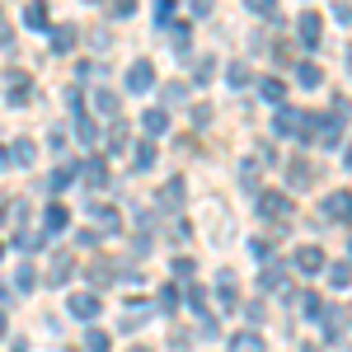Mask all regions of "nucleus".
Returning a JSON list of instances; mask_svg holds the SVG:
<instances>
[{
	"label": "nucleus",
	"instance_id": "obj_41",
	"mask_svg": "<svg viewBox=\"0 0 352 352\" xmlns=\"http://www.w3.org/2000/svg\"><path fill=\"white\" fill-rule=\"evenodd\" d=\"M127 122H113V132H109V146L113 151H127V132H122Z\"/></svg>",
	"mask_w": 352,
	"mask_h": 352
},
{
	"label": "nucleus",
	"instance_id": "obj_49",
	"mask_svg": "<svg viewBox=\"0 0 352 352\" xmlns=\"http://www.w3.org/2000/svg\"><path fill=\"white\" fill-rule=\"evenodd\" d=\"M5 329H10V320H5V310H0V338H5Z\"/></svg>",
	"mask_w": 352,
	"mask_h": 352
},
{
	"label": "nucleus",
	"instance_id": "obj_4",
	"mask_svg": "<svg viewBox=\"0 0 352 352\" xmlns=\"http://www.w3.org/2000/svg\"><path fill=\"white\" fill-rule=\"evenodd\" d=\"M320 217H324V221H338V226H352V188L329 192L324 202H320Z\"/></svg>",
	"mask_w": 352,
	"mask_h": 352
},
{
	"label": "nucleus",
	"instance_id": "obj_18",
	"mask_svg": "<svg viewBox=\"0 0 352 352\" xmlns=\"http://www.w3.org/2000/svg\"><path fill=\"white\" fill-rule=\"evenodd\" d=\"M230 352H268V343H263L258 329H240V333L230 338Z\"/></svg>",
	"mask_w": 352,
	"mask_h": 352
},
{
	"label": "nucleus",
	"instance_id": "obj_50",
	"mask_svg": "<svg viewBox=\"0 0 352 352\" xmlns=\"http://www.w3.org/2000/svg\"><path fill=\"white\" fill-rule=\"evenodd\" d=\"M343 160H348V169H352V146H348V151H343Z\"/></svg>",
	"mask_w": 352,
	"mask_h": 352
},
{
	"label": "nucleus",
	"instance_id": "obj_9",
	"mask_svg": "<svg viewBox=\"0 0 352 352\" xmlns=\"http://www.w3.org/2000/svg\"><path fill=\"white\" fill-rule=\"evenodd\" d=\"M217 300H221V310H226V315H235V310H240V282H235V272H230V268L217 272Z\"/></svg>",
	"mask_w": 352,
	"mask_h": 352
},
{
	"label": "nucleus",
	"instance_id": "obj_16",
	"mask_svg": "<svg viewBox=\"0 0 352 352\" xmlns=\"http://www.w3.org/2000/svg\"><path fill=\"white\" fill-rule=\"evenodd\" d=\"M66 226H71V212H66L61 202H47V207H43V235H61Z\"/></svg>",
	"mask_w": 352,
	"mask_h": 352
},
{
	"label": "nucleus",
	"instance_id": "obj_53",
	"mask_svg": "<svg viewBox=\"0 0 352 352\" xmlns=\"http://www.w3.org/2000/svg\"><path fill=\"white\" fill-rule=\"evenodd\" d=\"M348 258H352V240H348Z\"/></svg>",
	"mask_w": 352,
	"mask_h": 352
},
{
	"label": "nucleus",
	"instance_id": "obj_7",
	"mask_svg": "<svg viewBox=\"0 0 352 352\" xmlns=\"http://www.w3.org/2000/svg\"><path fill=\"white\" fill-rule=\"evenodd\" d=\"M151 315H155V305H151V300H127V305H122V320H118V329H122V333H136V329L151 324Z\"/></svg>",
	"mask_w": 352,
	"mask_h": 352
},
{
	"label": "nucleus",
	"instance_id": "obj_44",
	"mask_svg": "<svg viewBox=\"0 0 352 352\" xmlns=\"http://www.w3.org/2000/svg\"><path fill=\"white\" fill-rule=\"evenodd\" d=\"M76 240H80V249H94V244L104 240V235H99V230H94V226H85L80 235H76Z\"/></svg>",
	"mask_w": 352,
	"mask_h": 352
},
{
	"label": "nucleus",
	"instance_id": "obj_32",
	"mask_svg": "<svg viewBox=\"0 0 352 352\" xmlns=\"http://www.w3.org/2000/svg\"><path fill=\"white\" fill-rule=\"evenodd\" d=\"M76 174H80V164H61V169L52 174V184H47V188H52V192L71 188V184H76Z\"/></svg>",
	"mask_w": 352,
	"mask_h": 352
},
{
	"label": "nucleus",
	"instance_id": "obj_54",
	"mask_svg": "<svg viewBox=\"0 0 352 352\" xmlns=\"http://www.w3.org/2000/svg\"><path fill=\"white\" fill-rule=\"evenodd\" d=\"M132 352H151V348H132Z\"/></svg>",
	"mask_w": 352,
	"mask_h": 352
},
{
	"label": "nucleus",
	"instance_id": "obj_46",
	"mask_svg": "<svg viewBox=\"0 0 352 352\" xmlns=\"http://www.w3.org/2000/svg\"><path fill=\"white\" fill-rule=\"evenodd\" d=\"M174 272H179V277H188V272H192V258H184V254H179V258H174Z\"/></svg>",
	"mask_w": 352,
	"mask_h": 352
},
{
	"label": "nucleus",
	"instance_id": "obj_12",
	"mask_svg": "<svg viewBox=\"0 0 352 352\" xmlns=\"http://www.w3.org/2000/svg\"><path fill=\"white\" fill-rule=\"evenodd\" d=\"M76 43H80V28H76V24H56L52 33H47V47H52V56L76 52Z\"/></svg>",
	"mask_w": 352,
	"mask_h": 352
},
{
	"label": "nucleus",
	"instance_id": "obj_38",
	"mask_svg": "<svg viewBox=\"0 0 352 352\" xmlns=\"http://www.w3.org/2000/svg\"><path fill=\"white\" fill-rule=\"evenodd\" d=\"M212 76H217V61H212V56H202V61L192 66V80H197V85H207Z\"/></svg>",
	"mask_w": 352,
	"mask_h": 352
},
{
	"label": "nucleus",
	"instance_id": "obj_35",
	"mask_svg": "<svg viewBox=\"0 0 352 352\" xmlns=\"http://www.w3.org/2000/svg\"><path fill=\"white\" fill-rule=\"evenodd\" d=\"M85 352H109V333L89 324V333H85Z\"/></svg>",
	"mask_w": 352,
	"mask_h": 352
},
{
	"label": "nucleus",
	"instance_id": "obj_6",
	"mask_svg": "<svg viewBox=\"0 0 352 352\" xmlns=\"http://www.w3.org/2000/svg\"><path fill=\"white\" fill-rule=\"evenodd\" d=\"M151 89H155V66L146 56H136L127 66V94H151Z\"/></svg>",
	"mask_w": 352,
	"mask_h": 352
},
{
	"label": "nucleus",
	"instance_id": "obj_30",
	"mask_svg": "<svg viewBox=\"0 0 352 352\" xmlns=\"http://www.w3.org/2000/svg\"><path fill=\"white\" fill-rule=\"evenodd\" d=\"M226 80L235 85V89H249L254 76H249V66H244V61H230V66H226Z\"/></svg>",
	"mask_w": 352,
	"mask_h": 352
},
{
	"label": "nucleus",
	"instance_id": "obj_1",
	"mask_svg": "<svg viewBox=\"0 0 352 352\" xmlns=\"http://www.w3.org/2000/svg\"><path fill=\"white\" fill-rule=\"evenodd\" d=\"M272 136H296L300 146H310V141H315V118H310L305 109L282 104V109L272 113Z\"/></svg>",
	"mask_w": 352,
	"mask_h": 352
},
{
	"label": "nucleus",
	"instance_id": "obj_55",
	"mask_svg": "<svg viewBox=\"0 0 352 352\" xmlns=\"http://www.w3.org/2000/svg\"><path fill=\"white\" fill-rule=\"evenodd\" d=\"M0 258H5V244H0Z\"/></svg>",
	"mask_w": 352,
	"mask_h": 352
},
{
	"label": "nucleus",
	"instance_id": "obj_22",
	"mask_svg": "<svg viewBox=\"0 0 352 352\" xmlns=\"http://www.w3.org/2000/svg\"><path fill=\"white\" fill-rule=\"evenodd\" d=\"M80 179H85V188H104V184H109V169H104V160H85V164H80Z\"/></svg>",
	"mask_w": 352,
	"mask_h": 352
},
{
	"label": "nucleus",
	"instance_id": "obj_34",
	"mask_svg": "<svg viewBox=\"0 0 352 352\" xmlns=\"http://www.w3.org/2000/svg\"><path fill=\"white\" fill-rule=\"evenodd\" d=\"M244 10L258 19H277V0H244Z\"/></svg>",
	"mask_w": 352,
	"mask_h": 352
},
{
	"label": "nucleus",
	"instance_id": "obj_33",
	"mask_svg": "<svg viewBox=\"0 0 352 352\" xmlns=\"http://www.w3.org/2000/svg\"><path fill=\"white\" fill-rule=\"evenodd\" d=\"M33 287H38V272L28 268V263H19L14 268V292H33Z\"/></svg>",
	"mask_w": 352,
	"mask_h": 352
},
{
	"label": "nucleus",
	"instance_id": "obj_37",
	"mask_svg": "<svg viewBox=\"0 0 352 352\" xmlns=\"http://www.w3.org/2000/svg\"><path fill=\"white\" fill-rule=\"evenodd\" d=\"M155 310H160V315H174V310H179V292H174V287H164L160 296H155Z\"/></svg>",
	"mask_w": 352,
	"mask_h": 352
},
{
	"label": "nucleus",
	"instance_id": "obj_8",
	"mask_svg": "<svg viewBox=\"0 0 352 352\" xmlns=\"http://www.w3.org/2000/svg\"><path fill=\"white\" fill-rule=\"evenodd\" d=\"M71 272H76V254H71V249H56L43 282H47V287H66V282H71Z\"/></svg>",
	"mask_w": 352,
	"mask_h": 352
},
{
	"label": "nucleus",
	"instance_id": "obj_29",
	"mask_svg": "<svg viewBox=\"0 0 352 352\" xmlns=\"http://www.w3.org/2000/svg\"><path fill=\"white\" fill-rule=\"evenodd\" d=\"M113 263L109 258H94V268H89V282H94V287H113V282H118V277H113Z\"/></svg>",
	"mask_w": 352,
	"mask_h": 352
},
{
	"label": "nucleus",
	"instance_id": "obj_10",
	"mask_svg": "<svg viewBox=\"0 0 352 352\" xmlns=\"http://www.w3.org/2000/svg\"><path fill=\"white\" fill-rule=\"evenodd\" d=\"M315 174H320V169H315V164L305 160V155H296V160H287V184H292L296 192L315 188Z\"/></svg>",
	"mask_w": 352,
	"mask_h": 352
},
{
	"label": "nucleus",
	"instance_id": "obj_11",
	"mask_svg": "<svg viewBox=\"0 0 352 352\" xmlns=\"http://www.w3.org/2000/svg\"><path fill=\"white\" fill-rule=\"evenodd\" d=\"M258 217L263 221H292V202L282 192H258Z\"/></svg>",
	"mask_w": 352,
	"mask_h": 352
},
{
	"label": "nucleus",
	"instance_id": "obj_42",
	"mask_svg": "<svg viewBox=\"0 0 352 352\" xmlns=\"http://www.w3.org/2000/svg\"><path fill=\"white\" fill-rule=\"evenodd\" d=\"M188 305L197 315H207V292H202V287H188Z\"/></svg>",
	"mask_w": 352,
	"mask_h": 352
},
{
	"label": "nucleus",
	"instance_id": "obj_25",
	"mask_svg": "<svg viewBox=\"0 0 352 352\" xmlns=\"http://www.w3.org/2000/svg\"><path fill=\"white\" fill-rule=\"evenodd\" d=\"M89 99H94V109L104 113V118H113V113L122 109V94H118V89H94Z\"/></svg>",
	"mask_w": 352,
	"mask_h": 352
},
{
	"label": "nucleus",
	"instance_id": "obj_45",
	"mask_svg": "<svg viewBox=\"0 0 352 352\" xmlns=\"http://www.w3.org/2000/svg\"><path fill=\"white\" fill-rule=\"evenodd\" d=\"M212 14V0H192V19H207Z\"/></svg>",
	"mask_w": 352,
	"mask_h": 352
},
{
	"label": "nucleus",
	"instance_id": "obj_14",
	"mask_svg": "<svg viewBox=\"0 0 352 352\" xmlns=\"http://www.w3.org/2000/svg\"><path fill=\"white\" fill-rule=\"evenodd\" d=\"M258 292H287V263L277 258V263H263V272H258Z\"/></svg>",
	"mask_w": 352,
	"mask_h": 352
},
{
	"label": "nucleus",
	"instance_id": "obj_51",
	"mask_svg": "<svg viewBox=\"0 0 352 352\" xmlns=\"http://www.w3.org/2000/svg\"><path fill=\"white\" fill-rule=\"evenodd\" d=\"M348 76H352V47H348Z\"/></svg>",
	"mask_w": 352,
	"mask_h": 352
},
{
	"label": "nucleus",
	"instance_id": "obj_17",
	"mask_svg": "<svg viewBox=\"0 0 352 352\" xmlns=\"http://www.w3.org/2000/svg\"><path fill=\"white\" fill-rule=\"evenodd\" d=\"M85 212H89V221H99V226H104V230H118V226H122V217H118V212H113L109 202H85Z\"/></svg>",
	"mask_w": 352,
	"mask_h": 352
},
{
	"label": "nucleus",
	"instance_id": "obj_19",
	"mask_svg": "<svg viewBox=\"0 0 352 352\" xmlns=\"http://www.w3.org/2000/svg\"><path fill=\"white\" fill-rule=\"evenodd\" d=\"M141 127H146L151 141H155V136L169 132V113H164V109H146V113H141Z\"/></svg>",
	"mask_w": 352,
	"mask_h": 352
},
{
	"label": "nucleus",
	"instance_id": "obj_20",
	"mask_svg": "<svg viewBox=\"0 0 352 352\" xmlns=\"http://www.w3.org/2000/svg\"><path fill=\"white\" fill-rule=\"evenodd\" d=\"M254 89H258L268 104H277V109H282V99H287V85L277 80V76H263V80H254Z\"/></svg>",
	"mask_w": 352,
	"mask_h": 352
},
{
	"label": "nucleus",
	"instance_id": "obj_43",
	"mask_svg": "<svg viewBox=\"0 0 352 352\" xmlns=\"http://www.w3.org/2000/svg\"><path fill=\"white\" fill-rule=\"evenodd\" d=\"M136 14V0H113V19H132Z\"/></svg>",
	"mask_w": 352,
	"mask_h": 352
},
{
	"label": "nucleus",
	"instance_id": "obj_26",
	"mask_svg": "<svg viewBox=\"0 0 352 352\" xmlns=\"http://www.w3.org/2000/svg\"><path fill=\"white\" fill-rule=\"evenodd\" d=\"M10 160L19 164V169H28V164L38 160V146H33V141H28V136H19V141H14V146H10Z\"/></svg>",
	"mask_w": 352,
	"mask_h": 352
},
{
	"label": "nucleus",
	"instance_id": "obj_31",
	"mask_svg": "<svg viewBox=\"0 0 352 352\" xmlns=\"http://www.w3.org/2000/svg\"><path fill=\"white\" fill-rule=\"evenodd\" d=\"M300 310H305V320H315V324H320V320H324V310H329V305H324L320 296H315V292H305V296H300Z\"/></svg>",
	"mask_w": 352,
	"mask_h": 352
},
{
	"label": "nucleus",
	"instance_id": "obj_36",
	"mask_svg": "<svg viewBox=\"0 0 352 352\" xmlns=\"http://www.w3.org/2000/svg\"><path fill=\"white\" fill-rule=\"evenodd\" d=\"M174 14H179V5H174V0H155V24H160V28L174 24Z\"/></svg>",
	"mask_w": 352,
	"mask_h": 352
},
{
	"label": "nucleus",
	"instance_id": "obj_52",
	"mask_svg": "<svg viewBox=\"0 0 352 352\" xmlns=\"http://www.w3.org/2000/svg\"><path fill=\"white\" fill-rule=\"evenodd\" d=\"M305 352H324V348H315V343H310V348H305Z\"/></svg>",
	"mask_w": 352,
	"mask_h": 352
},
{
	"label": "nucleus",
	"instance_id": "obj_47",
	"mask_svg": "<svg viewBox=\"0 0 352 352\" xmlns=\"http://www.w3.org/2000/svg\"><path fill=\"white\" fill-rule=\"evenodd\" d=\"M10 43H14V33H10V28L0 24V47H10Z\"/></svg>",
	"mask_w": 352,
	"mask_h": 352
},
{
	"label": "nucleus",
	"instance_id": "obj_15",
	"mask_svg": "<svg viewBox=\"0 0 352 352\" xmlns=\"http://www.w3.org/2000/svg\"><path fill=\"white\" fill-rule=\"evenodd\" d=\"M296 33H300V43H305V47H320V38H324V19H320L315 10H305V14H300V24H296Z\"/></svg>",
	"mask_w": 352,
	"mask_h": 352
},
{
	"label": "nucleus",
	"instance_id": "obj_40",
	"mask_svg": "<svg viewBox=\"0 0 352 352\" xmlns=\"http://www.w3.org/2000/svg\"><path fill=\"white\" fill-rule=\"evenodd\" d=\"M14 244H19L24 254H33V249H43V235H33V230H19V235H14Z\"/></svg>",
	"mask_w": 352,
	"mask_h": 352
},
{
	"label": "nucleus",
	"instance_id": "obj_24",
	"mask_svg": "<svg viewBox=\"0 0 352 352\" xmlns=\"http://www.w3.org/2000/svg\"><path fill=\"white\" fill-rule=\"evenodd\" d=\"M155 202H160V207H169V212H179V207H184V179L174 174V179H169V188H160V197H155Z\"/></svg>",
	"mask_w": 352,
	"mask_h": 352
},
{
	"label": "nucleus",
	"instance_id": "obj_5",
	"mask_svg": "<svg viewBox=\"0 0 352 352\" xmlns=\"http://www.w3.org/2000/svg\"><path fill=\"white\" fill-rule=\"evenodd\" d=\"M71 109H76V136H80L85 146H94V141H99V122H94V113L85 109L80 89H71Z\"/></svg>",
	"mask_w": 352,
	"mask_h": 352
},
{
	"label": "nucleus",
	"instance_id": "obj_3",
	"mask_svg": "<svg viewBox=\"0 0 352 352\" xmlns=\"http://www.w3.org/2000/svg\"><path fill=\"white\" fill-rule=\"evenodd\" d=\"M99 310H104L99 292H71V300H66V315H76L80 324H94V320H99Z\"/></svg>",
	"mask_w": 352,
	"mask_h": 352
},
{
	"label": "nucleus",
	"instance_id": "obj_28",
	"mask_svg": "<svg viewBox=\"0 0 352 352\" xmlns=\"http://www.w3.org/2000/svg\"><path fill=\"white\" fill-rule=\"evenodd\" d=\"M296 80L305 85V89H320V85H324V71H320L315 61H300V66H296Z\"/></svg>",
	"mask_w": 352,
	"mask_h": 352
},
{
	"label": "nucleus",
	"instance_id": "obj_2",
	"mask_svg": "<svg viewBox=\"0 0 352 352\" xmlns=\"http://www.w3.org/2000/svg\"><path fill=\"white\" fill-rule=\"evenodd\" d=\"M292 268H296L300 277H320V272L329 268V258H324V249H320V244H300L296 254H292Z\"/></svg>",
	"mask_w": 352,
	"mask_h": 352
},
{
	"label": "nucleus",
	"instance_id": "obj_23",
	"mask_svg": "<svg viewBox=\"0 0 352 352\" xmlns=\"http://www.w3.org/2000/svg\"><path fill=\"white\" fill-rule=\"evenodd\" d=\"M24 24L38 28V33H52V19H47V5H43V0H33V5L24 10Z\"/></svg>",
	"mask_w": 352,
	"mask_h": 352
},
{
	"label": "nucleus",
	"instance_id": "obj_13",
	"mask_svg": "<svg viewBox=\"0 0 352 352\" xmlns=\"http://www.w3.org/2000/svg\"><path fill=\"white\" fill-rule=\"evenodd\" d=\"M10 89H5V99H10V104H14V109H24L28 99H33V76H28V71H10Z\"/></svg>",
	"mask_w": 352,
	"mask_h": 352
},
{
	"label": "nucleus",
	"instance_id": "obj_48",
	"mask_svg": "<svg viewBox=\"0 0 352 352\" xmlns=\"http://www.w3.org/2000/svg\"><path fill=\"white\" fill-rule=\"evenodd\" d=\"M10 164H14L10 160V146H0V169H10Z\"/></svg>",
	"mask_w": 352,
	"mask_h": 352
},
{
	"label": "nucleus",
	"instance_id": "obj_39",
	"mask_svg": "<svg viewBox=\"0 0 352 352\" xmlns=\"http://www.w3.org/2000/svg\"><path fill=\"white\" fill-rule=\"evenodd\" d=\"M244 169H240V184L244 188H258V160H240Z\"/></svg>",
	"mask_w": 352,
	"mask_h": 352
},
{
	"label": "nucleus",
	"instance_id": "obj_27",
	"mask_svg": "<svg viewBox=\"0 0 352 352\" xmlns=\"http://www.w3.org/2000/svg\"><path fill=\"white\" fill-rule=\"evenodd\" d=\"M132 169H141V174H146V169H151V164H155V141H151V136H146V141H136V151H132Z\"/></svg>",
	"mask_w": 352,
	"mask_h": 352
},
{
	"label": "nucleus",
	"instance_id": "obj_21",
	"mask_svg": "<svg viewBox=\"0 0 352 352\" xmlns=\"http://www.w3.org/2000/svg\"><path fill=\"white\" fill-rule=\"evenodd\" d=\"M324 277H329V287L348 292V287H352V258H343V263H329V268H324Z\"/></svg>",
	"mask_w": 352,
	"mask_h": 352
}]
</instances>
